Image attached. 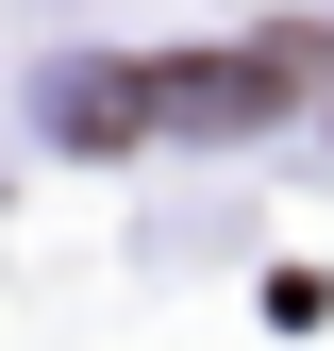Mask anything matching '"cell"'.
<instances>
[{"label":"cell","mask_w":334,"mask_h":351,"mask_svg":"<svg viewBox=\"0 0 334 351\" xmlns=\"http://www.w3.org/2000/svg\"><path fill=\"white\" fill-rule=\"evenodd\" d=\"M284 84H301V51H167V67H134V134H234Z\"/></svg>","instance_id":"cell-1"}]
</instances>
